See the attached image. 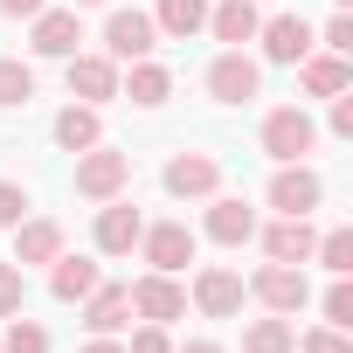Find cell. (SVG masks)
Listing matches in <instances>:
<instances>
[{
	"label": "cell",
	"instance_id": "obj_10",
	"mask_svg": "<svg viewBox=\"0 0 353 353\" xmlns=\"http://www.w3.org/2000/svg\"><path fill=\"white\" fill-rule=\"evenodd\" d=\"M63 63H70V97H83V104L118 97V63L111 56H63Z\"/></svg>",
	"mask_w": 353,
	"mask_h": 353
},
{
	"label": "cell",
	"instance_id": "obj_30",
	"mask_svg": "<svg viewBox=\"0 0 353 353\" xmlns=\"http://www.w3.org/2000/svg\"><path fill=\"white\" fill-rule=\"evenodd\" d=\"M291 353H353V339H346L339 325H325V332H305V339H291Z\"/></svg>",
	"mask_w": 353,
	"mask_h": 353
},
{
	"label": "cell",
	"instance_id": "obj_18",
	"mask_svg": "<svg viewBox=\"0 0 353 353\" xmlns=\"http://www.w3.org/2000/svg\"><path fill=\"white\" fill-rule=\"evenodd\" d=\"M208 236H215V243H229V250H236V243H250V236H256V208H243L236 194H222V201L208 208Z\"/></svg>",
	"mask_w": 353,
	"mask_h": 353
},
{
	"label": "cell",
	"instance_id": "obj_12",
	"mask_svg": "<svg viewBox=\"0 0 353 353\" xmlns=\"http://www.w3.org/2000/svg\"><path fill=\"white\" fill-rule=\"evenodd\" d=\"M194 305H201L208 319H229V312H243V277H236V270H222V263H208V270L194 277Z\"/></svg>",
	"mask_w": 353,
	"mask_h": 353
},
{
	"label": "cell",
	"instance_id": "obj_9",
	"mask_svg": "<svg viewBox=\"0 0 353 353\" xmlns=\"http://www.w3.org/2000/svg\"><path fill=\"white\" fill-rule=\"evenodd\" d=\"M319 194H325V188H319V173H312L305 159L277 166V181H270V208H277V215H312Z\"/></svg>",
	"mask_w": 353,
	"mask_h": 353
},
{
	"label": "cell",
	"instance_id": "obj_29",
	"mask_svg": "<svg viewBox=\"0 0 353 353\" xmlns=\"http://www.w3.org/2000/svg\"><path fill=\"white\" fill-rule=\"evenodd\" d=\"M21 298H28L21 263H0V319H14V312H21Z\"/></svg>",
	"mask_w": 353,
	"mask_h": 353
},
{
	"label": "cell",
	"instance_id": "obj_28",
	"mask_svg": "<svg viewBox=\"0 0 353 353\" xmlns=\"http://www.w3.org/2000/svg\"><path fill=\"white\" fill-rule=\"evenodd\" d=\"M312 256H319L332 277H346V270H353V236H346V229H332V236H319V250H312Z\"/></svg>",
	"mask_w": 353,
	"mask_h": 353
},
{
	"label": "cell",
	"instance_id": "obj_38",
	"mask_svg": "<svg viewBox=\"0 0 353 353\" xmlns=\"http://www.w3.org/2000/svg\"><path fill=\"white\" fill-rule=\"evenodd\" d=\"M181 353H222V346H215V339H194V346H181Z\"/></svg>",
	"mask_w": 353,
	"mask_h": 353
},
{
	"label": "cell",
	"instance_id": "obj_13",
	"mask_svg": "<svg viewBox=\"0 0 353 353\" xmlns=\"http://www.w3.org/2000/svg\"><path fill=\"white\" fill-rule=\"evenodd\" d=\"M263 35V56L270 63H305L312 56V28H305V14H277L270 28H256Z\"/></svg>",
	"mask_w": 353,
	"mask_h": 353
},
{
	"label": "cell",
	"instance_id": "obj_27",
	"mask_svg": "<svg viewBox=\"0 0 353 353\" xmlns=\"http://www.w3.org/2000/svg\"><path fill=\"white\" fill-rule=\"evenodd\" d=\"M0 353H49V332H42L35 319L14 312V325H8V339H0Z\"/></svg>",
	"mask_w": 353,
	"mask_h": 353
},
{
	"label": "cell",
	"instance_id": "obj_19",
	"mask_svg": "<svg viewBox=\"0 0 353 353\" xmlns=\"http://www.w3.org/2000/svg\"><path fill=\"white\" fill-rule=\"evenodd\" d=\"M125 319H132V298H125V284H97V291H90V305H83V325L111 339Z\"/></svg>",
	"mask_w": 353,
	"mask_h": 353
},
{
	"label": "cell",
	"instance_id": "obj_32",
	"mask_svg": "<svg viewBox=\"0 0 353 353\" xmlns=\"http://www.w3.org/2000/svg\"><path fill=\"white\" fill-rule=\"evenodd\" d=\"M28 215V188H14V181H0V229H14Z\"/></svg>",
	"mask_w": 353,
	"mask_h": 353
},
{
	"label": "cell",
	"instance_id": "obj_3",
	"mask_svg": "<svg viewBox=\"0 0 353 353\" xmlns=\"http://www.w3.org/2000/svg\"><path fill=\"white\" fill-rule=\"evenodd\" d=\"M104 49H111V63H145V56L159 49V28H152V14H139V8H118V14L104 21Z\"/></svg>",
	"mask_w": 353,
	"mask_h": 353
},
{
	"label": "cell",
	"instance_id": "obj_1",
	"mask_svg": "<svg viewBox=\"0 0 353 353\" xmlns=\"http://www.w3.org/2000/svg\"><path fill=\"white\" fill-rule=\"evenodd\" d=\"M312 145H319V125H312V118H305L298 104H284V111H270V118H263V152H270L277 166L305 159Z\"/></svg>",
	"mask_w": 353,
	"mask_h": 353
},
{
	"label": "cell",
	"instance_id": "obj_33",
	"mask_svg": "<svg viewBox=\"0 0 353 353\" xmlns=\"http://www.w3.org/2000/svg\"><path fill=\"white\" fill-rule=\"evenodd\" d=\"M325 49H332V56H346V49H353V21H346V14H332V21H325Z\"/></svg>",
	"mask_w": 353,
	"mask_h": 353
},
{
	"label": "cell",
	"instance_id": "obj_2",
	"mask_svg": "<svg viewBox=\"0 0 353 353\" xmlns=\"http://www.w3.org/2000/svg\"><path fill=\"white\" fill-rule=\"evenodd\" d=\"M132 181V152H111V145H90L77 159V194L90 201H118V188Z\"/></svg>",
	"mask_w": 353,
	"mask_h": 353
},
{
	"label": "cell",
	"instance_id": "obj_23",
	"mask_svg": "<svg viewBox=\"0 0 353 353\" xmlns=\"http://www.w3.org/2000/svg\"><path fill=\"white\" fill-rule=\"evenodd\" d=\"M104 139V125H97V104H70L63 118H56V145H70V152H90Z\"/></svg>",
	"mask_w": 353,
	"mask_h": 353
},
{
	"label": "cell",
	"instance_id": "obj_37",
	"mask_svg": "<svg viewBox=\"0 0 353 353\" xmlns=\"http://www.w3.org/2000/svg\"><path fill=\"white\" fill-rule=\"evenodd\" d=\"M83 353H125V346H111V339H104V332H97V339H90V346H83Z\"/></svg>",
	"mask_w": 353,
	"mask_h": 353
},
{
	"label": "cell",
	"instance_id": "obj_16",
	"mask_svg": "<svg viewBox=\"0 0 353 353\" xmlns=\"http://www.w3.org/2000/svg\"><path fill=\"white\" fill-rule=\"evenodd\" d=\"M208 28H215V42H229V49H243V42H256V0H222V8H208Z\"/></svg>",
	"mask_w": 353,
	"mask_h": 353
},
{
	"label": "cell",
	"instance_id": "obj_26",
	"mask_svg": "<svg viewBox=\"0 0 353 353\" xmlns=\"http://www.w3.org/2000/svg\"><path fill=\"white\" fill-rule=\"evenodd\" d=\"M28 97H35V70H28V63H14V56H0V104L21 111Z\"/></svg>",
	"mask_w": 353,
	"mask_h": 353
},
{
	"label": "cell",
	"instance_id": "obj_8",
	"mask_svg": "<svg viewBox=\"0 0 353 353\" xmlns=\"http://www.w3.org/2000/svg\"><path fill=\"white\" fill-rule=\"evenodd\" d=\"M250 291L270 305V312H305V298H312V284H305V270H291V263H263L256 277H250Z\"/></svg>",
	"mask_w": 353,
	"mask_h": 353
},
{
	"label": "cell",
	"instance_id": "obj_25",
	"mask_svg": "<svg viewBox=\"0 0 353 353\" xmlns=\"http://www.w3.org/2000/svg\"><path fill=\"white\" fill-rule=\"evenodd\" d=\"M291 339H298V332H291V319L277 312V319H256V325L243 332V353H291Z\"/></svg>",
	"mask_w": 353,
	"mask_h": 353
},
{
	"label": "cell",
	"instance_id": "obj_20",
	"mask_svg": "<svg viewBox=\"0 0 353 353\" xmlns=\"http://www.w3.org/2000/svg\"><path fill=\"white\" fill-rule=\"evenodd\" d=\"M152 28H159V35H173V42H188V35H201V28H208V0H159V14H152Z\"/></svg>",
	"mask_w": 353,
	"mask_h": 353
},
{
	"label": "cell",
	"instance_id": "obj_11",
	"mask_svg": "<svg viewBox=\"0 0 353 353\" xmlns=\"http://www.w3.org/2000/svg\"><path fill=\"white\" fill-rule=\"evenodd\" d=\"M77 42H83L77 8H42L35 14V56H77Z\"/></svg>",
	"mask_w": 353,
	"mask_h": 353
},
{
	"label": "cell",
	"instance_id": "obj_6",
	"mask_svg": "<svg viewBox=\"0 0 353 353\" xmlns=\"http://www.w3.org/2000/svg\"><path fill=\"white\" fill-rule=\"evenodd\" d=\"M125 298H132V312H145L152 325H166V319H181V312H188V291L173 284L166 270H145L139 284H125Z\"/></svg>",
	"mask_w": 353,
	"mask_h": 353
},
{
	"label": "cell",
	"instance_id": "obj_35",
	"mask_svg": "<svg viewBox=\"0 0 353 353\" xmlns=\"http://www.w3.org/2000/svg\"><path fill=\"white\" fill-rule=\"evenodd\" d=\"M332 132H353V97H346V90L332 97Z\"/></svg>",
	"mask_w": 353,
	"mask_h": 353
},
{
	"label": "cell",
	"instance_id": "obj_17",
	"mask_svg": "<svg viewBox=\"0 0 353 353\" xmlns=\"http://www.w3.org/2000/svg\"><path fill=\"white\" fill-rule=\"evenodd\" d=\"M263 250H270V263H305V256L319 250V236H312V222H305V215H284V222L263 236Z\"/></svg>",
	"mask_w": 353,
	"mask_h": 353
},
{
	"label": "cell",
	"instance_id": "obj_21",
	"mask_svg": "<svg viewBox=\"0 0 353 353\" xmlns=\"http://www.w3.org/2000/svg\"><path fill=\"white\" fill-rule=\"evenodd\" d=\"M49 291H56L63 305L90 298V291H97V263H90V256H56V270H49Z\"/></svg>",
	"mask_w": 353,
	"mask_h": 353
},
{
	"label": "cell",
	"instance_id": "obj_7",
	"mask_svg": "<svg viewBox=\"0 0 353 353\" xmlns=\"http://www.w3.org/2000/svg\"><path fill=\"white\" fill-rule=\"evenodd\" d=\"M215 188H222V159H208V152H173V159H166V194L201 201V194H215Z\"/></svg>",
	"mask_w": 353,
	"mask_h": 353
},
{
	"label": "cell",
	"instance_id": "obj_22",
	"mask_svg": "<svg viewBox=\"0 0 353 353\" xmlns=\"http://www.w3.org/2000/svg\"><path fill=\"white\" fill-rule=\"evenodd\" d=\"M298 77H305V90H312V97H339V90L353 83L346 56H305V63H298Z\"/></svg>",
	"mask_w": 353,
	"mask_h": 353
},
{
	"label": "cell",
	"instance_id": "obj_24",
	"mask_svg": "<svg viewBox=\"0 0 353 353\" xmlns=\"http://www.w3.org/2000/svg\"><path fill=\"white\" fill-rule=\"evenodd\" d=\"M166 90H173V77L145 56V63H132V77H125V97L132 104H166Z\"/></svg>",
	"mask_w": 353,
	"mask_h": 353
},
{
	"label": "cell",
	"instance_id": "obj_31",
	"mask_svg": "<svg viewBox=\"0 0 353 353\" xmlns=\"http://www.w3.org/2000/svg\"><path fill=\"white\" fill-rule=\"evenodd\" d=\"M325 325H339V332L353 325V284H346V277H339V284L325 291Z\"/></svg>",
	"mask_w": 353,
	"mask_h": 353
},
{
	"label": "cell",
	"instance_id": "obj_34",
	"mask_svg": "<svg viewBox=\"0 0 353 353\" xmlns=\"http://www.w3.org/2000/svg\"><path fill=\"white\" fill-rule=\"evenodd\" d=\"M132 353H173L166 325H145V332H132Z\"/></svg>",
	"mask_w": 353,
	"mask_h": 353
},
{
	"label": "cell",
	"instance_id": "obj_14",
	"mask_svg": "<svg viewBox=\"0 0 353 353\" xmlns=\"http://www.w3.org/2000/svg\"><path fill=\"white\" fill-rule=\"evenodd\" d=\"M63 256V222H14V263L28 270V263H56Z\"/></svg>",
	"mask_w": 353,
	"mask_h": 353
},
{
	"label": "cell",
	"instance_id": "obj_40",
	"mask_svg": "<svg viewBox=\"0 0 353 353\" xmlns=\"http://www.w3.org/2000/svg\"><path fill=\"white\" fill-rule=\"evenodd\" d=\"M339 14H346V0H339Z\"/></svg>",
	"mask_w": 353,
	"mask_h": 353
},
{
	"label": "cell",
	"instance_id": "obj_36",
	"mask_svg": "<svg viewBox=\"0 0 353 353\" xmlns=\"http://www.w3.org/2000/svg\"><path fill=\"white\" fill-rule=\"evenodd\" d=\"M49 0H0V14H42Z\"/></svg>",
	"mask_w": 353,
	"mask_h": 353
},
{
	"label": "cell",
	"instance_id": "obj_15",
	"mask_svg": "<svg viewBox=\"0 0 353 353\" xmlns=\"http://www.w3.org/2000/svg\"><path fill=\"white\" fill-rule=\"evenodd\" d=\"M139 229H145V222H139V208H132V201L97 208V250H104V256H125V250L139 243Z\"/></svg>",
	"mask_w": 353,
	"mask_h": 353
},
{
	"label": "cell",
	"instance_id": "obj_39",
	"mask_svg": "<svg viewBox=\"0 0 353 353\" xmlns=\"http://www.w3.org/2000/svg\"><path fill=\"white\" fill-rule=\"evenodd\" d=\"M77 8H97V0H77Z\"/></svg>",
	"mask_w": 353,
	"mask_h": 353
},
{
	"label": "cell",
	"instance_id": "obj_5",
	"mask_svg": "<svg viewBox=\"0 0 353 353\" xmlns=\"http://www.w3.org/2000/svg\"><path fill=\"white\" fill-rule=\"evenodd\" d=\"M256 83H263V70H256L243 49H229V56L208 63V97H215V104H250Z\"/></svg>",
	"mask_w": 353,
	"mask_h": 353
},
{
	"label": "cell",
	"instance_id": "obj_4",
	"mask_svg": "<svg viewBox=\"0 0 353 353\" xmlns=\"http://www.w3.org/2000/svg\"><path fill=\"white\" fill-rule=\"evenodd\" d=\"M139 250H145V263L152 270H188L194 263V229L188 222H152V229H139Z\"/></svg>",
	"mask_w": 353,
	"mask_h": 353
}]
</instances>
